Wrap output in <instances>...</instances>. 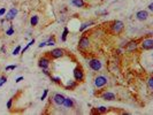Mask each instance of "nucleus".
I'll list each match as a JSON object with an SVG mask.
<instances>
[{
  "instance_id": "nucleus-32",
  "label": "nucleus",
  "mask_w": 153,
  "mask_h": 115,
  "mask_svg": "<svg viewBox=\"0 0 153 115\" xmlns=\"http://www.w3.org/2000/svg\"><path fill=\"white\" fill-rule=\"evenodd\" d=\"M44 46H46V42H43L39 44V47H44Z\"/></svg>"
},
{
  "instance_id": "nucleus-16",
  "label": "nucleus",
  "mask_w": 153,
  "mask_h": 115,
  "mask_svg": "<svg viewBox=\"0 0 153 115\" xmlns=\"http://www.w3.org/2000/svg\"><path fill=\"white\" fill-rule=\"evenodd\" d=\"M38 21H39V19H38V16L37 15H33L32 17H31V20H30V23H31V26H35L38 24Z\"/></svg>"
},
{
  "instance_id": "nucleus-9",
  "label": "nucleus",
  "mask_w": 153,
  "mask_h": 115,
  "mask_svg": "<svg viewBox=\"0 0 153 115\" xmlns=\"http://www.w3.org/2000/svg\"><path fill=\"white\" fill-rule=\"evenodd\" d=\"M63 50H61V48H54V50H52V52H51V55H52V58H54V59H58V58H61L62 55H63Z\"/></svg>"
},
{
  "instance_id": "nucleus-1",
  "label": "nucleus",
  "mask_w": 153,
  "mask_h": 115,
  "mask_svg": "<svg viewBox=\"0 0 153 115\" xmlns=\"http://www.w3.org/2000/svg\"><path fill=\"white\" fill-rule=\"evenodd\" d=\"M123 28H124V24H123L122 21H114L112 23V26H111V29L114 33H120L123 30Z\"/></svg>"
},
{
  "instance_id": "nucleus-23",
  "label": "nucleus",
  "mask_w": 153,
  "mask_h": 115,
  "mask_svg": "<svg viewBox=\"0 0 153 115\" xmlns=\"http://www.w3.org/2000/svg\"><path fill=\"white\" fill-rule=\"evenodd\" d=\"M6 82H7V77H5V76L0 77V88H1L4 84L6 83Z\"/></svg>"
},
{
  "instance_id": "nucleus-25",
  "label": "nucleus",
  "mask_w": 153,
  "mask_h": 115,
  "mask_svg": "<svg viewBox=\"0 0 153 115\" xmlns=\"http://www.w3.org/2000/svg\"><path fill=\"white\" fill-rule=\"evenodd\" d=\"M16 68H17L16 64H12V66H7L6 70H14V69H16Z\"/></svg>"
},
{
  "instance_id": "nucleus-4",
  "label": "nucleus",
  "mask_w": 153,
  "mask_h": 115,
  "mask_svg": "<svg viewBox=\"0 0 153 115\" xmlns=\"http://www.w3.org/2000/svg\"><path fill=\"white\" fill-rule=\"evenodd\" d=\"M89 46H90V40H89V38L83 36V37L80 39L78 47H80V48H82V50H85V48H87Z\"/></svg>"
},
{
  "instance_id": "nucleus-19",
  "label": "nucleus",
  "mask_w": 153,
  "mask_h": 115,
  "mask_svg": "<svg viewBox=\"0 0 153 115\" xmlns=\"http://www.w3.org/2000/svg\"><path fill=\"white\" fill-rule=\"evenodd\" d=\"M53 45H55V39H54V37H51L46 42V46H53Z\"/></svg>"
},
{
  "instance_id": "nucleus-24",
  "label": "nucleus",
  "mask_w": 153,
  "mask_h": 115,
  "mask_svg": "<svg viewBox=\"0 0 153 115\" xmlns=\"http://www.w3.org/2000/svg\"><path fill=\"white\" fill-rule=\"evenodd\" d=\"M13 33H14V28H13V26H10V28H9V29L6 31V35H7V36H12Z\"/></svg>"
},
{
  "instance_id": "nucleus-20",
  "label": "nucleus",
  "mask_w": 153,
  "mask_h": 115,
  "mask_svg": "<svg viewBox=\"0 0 153 115\" xmlns=\"http://www.w3.org/2000/svg\"><path fill=\"white\" fill-rule=\"evenodd\" d=\"M32 44H35V39H32V40H31V42H30V43H29V44H28L27 46H26V47H24V48L22 50V53H24V52L27 51L28 48H29V47H30V46H31V45H32Z\"/></svg>"
},
{
  "instance_id": "nucleus-15",
  "label": "nucleus",
  "mask_w": 153,
  "mask_h": 115,
  "mask_svg": "<svg viewBox=\"0 0 153 115\" xmlns=\"http://www.w3.org/2000/svg\"><path fill=\"white\" fill-rule=\"evenodd\" d=\"M71 4H73L75 7H84V0H71Z\"/></svg>"
},
{
  "instance_id": "nucleus-17",
  "label": "nucleus",
  "mask_w": 153,
  "mask_h": 115,
  "mask_svg": "<svg viewBox=\"0 0 153 115\" xmlns=\"http://www.w3.org/2000/svg\"><path fill=\"white\" fill-rule=\"evenodd\" d=\"M91 24H93V22H87V23H83V24H82V26H80V31H81V32H82V31H84V30L87 29V26H91Z\"/></svg>"
},
{
  "instance_id": "nucleus-10",
  "label": "nucleus",
  "mask_w": 153,
  "mask_h": 115,
  "mask_svg": "<svg viewBox=\"0 0 153 115\" xmlns=\"http://www.w3.org/2000/svg\"><path fill=\"white\" fill-rule=\"evenodd\" d=\"M136 17H137V20H139V21H145L148 17V13H147L146 10H139L138 13L136 14Z\"/></svg>"
},
{
  "instance_id": "nucleus-18",
  "label": "nucleus",
  "mask_w": 153,
  "mask_h": 115,
  "mask_svg": "<svg viewBox=\"0 0 153 115\" xmlns=\"http://www.w3.org/2000/svg\"><path fill=\"white\" fill-rule=\"evenodd\" d=\"M67 35H68V29L65 28V29H63V32H62V36H61V40H62V42H66Z\"/></svg>"
},
{
  "instance_id": "nucleus-27",
  "label": "nucleus",
  "mask_w": 153,
  "mask_h": 115,
  "mask_svg": "<svg viewBox=\"0 0 153 115\" xmlns=\"http://www.w3.org/2000/svg\"><path fill=\"white\" fill-rule=\"evenodd\" d=\"M12 104H13V99L10 98V99L8 100V102H7V108H8V109L12 108Z\"/></svg>"
},
{
  "instance_id": "nucleus-33",
  "label": "nucleus",
  "mask_w": 153,
  "mask_h": 115,
  "mask_svg": "<svg viewBox=\"0 0 153 115\" xmlns=\"http://www.w3.org/2000/svg\"><path fill=\"white\" fill-rule=\"evenodd\" d=\"M148 9H151V10L153 9V2H151V4L148 5Z\"/></svg>"
},
{
  "instance_id": "nucleus-22",
  "label": "nucleus",
  "mask_w": 153,
  "mask_h": 115,
  "mask_svg": "<svg viewBox=\"0 0 153 115\" xmlns=\"http://www.w3.org/2000/svg\"><path fill=\"white\" fill-rule=\"evenodd\" d=\"M147 85H148V89L150 90H153V78L152 77L147 81Z\"/></svg>"
},
{
  "instance_id": "nucleus-7",
  "label": "nucleus",
  "mask_w": 153,
  "mask_h": 115,
  "mask_svg": "<svg viewBox=\"0 0 153 115\" xmlns=\"http://www.w3.org/2000/svg\"><path fill=\"white\" fill-rule=\"evenodd\" d=\"M142 47H143L144 50H152L153 48V39L152 38L145 39V40L142 43Z\"/></svg>"
},
{
  "instance_id": "nucleus-6",
  "label": "nucleus",
  "mask_w": 153,
  "mask_h": 115,
  "mask_svg": "<svg viewBox=\"0 0 153 115\" xmlns=\"http://www.w3.org/2000/svg\"><path fill=\"white\" fill-rule=\"evenodd\" d=\"M74 77H75V79L76 81H83V78H84V74H83V71L81 68H75V70H74Z\"/></svg>"
},
{
  "instance_id": "nucleus-26",
  "label": "nucleus",
  "mask_w": 153,
  "mask_h": 115,
  "mask_svg": "<svg viewBox=\"0 0 153 115\" xmlns=\"http://www.w3.org/2000/svg\"><path fill=\"white\" fill-rule=\"evenodd\" d=\"M98 110H99L100 113H106V112H107V108L105 107V106H100L99 108H98Z\"/></svg>"
},
{
  "instance_id": "nucleus-3",
  "label": "nucleus",
  "mask_w": 153,
  "mask_h": 115,
  "mask_svg": "<svg viewBox=\"0 0 153 115\" xmlns=\"http://www.w3.org/2000/svg\"><path fill=\"white\" fill-rule=\"evenodd\" d=\"M107 84V78L104 76H98L96 77V79H94V85L97 86V88H102L104 85H106Z\"/></svg>"
},
{
  "instance_id": "nucleus-8",
  "label": "nucleus",
  "mask_w": 153,
  "mask_h": 115,
  "mask_svg": "<svg viewBox=\"0 0 153 115\" xmlns=\"http://www.w3.org/2000/svg\"><path fill=\"white\" fill-rule=\"evenodd\" d=\"M63 100H65V96H62L61 93H56V94H54V97H53V101L55 102L56 105L61 106V105L63 104Z\"/></svg>"
},
{
  "instance_id": "nucleus-28",
  "label": "nucleus",
  "mask_w": 153,
  "mask_h": 115,
  "mask_svg": "<svg viewBox=\"0 0 153 115\" xmlns=\"http://www.w3.org/2000/svg\"><path fill=\"white\" fill-rule=\"evenodd\" d=\"M47 93H48V90H44V93H43V96H41V98H40V99H41V100H44V99H45V98H46V96H47Z\"/></svg>"
},
{
  "instance_id": "nucleus-29",
  "label": "nucleus",
  "mask_w": 153,
  "mask_h": 115,
  "mask_svg": "<svg viewBox=\"0 0 153 115\" xmlns=\"http://www.w3.org/2000/svg\"><path fill=\"white\" fill-rule=\"evenodd\" d=\"M52 79H53L54 82H56V83H60V78L59 77H51Z\"/></svg>"
},
{
  "instance_id": "nucleus-5",
  "label": "nucleus",
  "mask_w": 153,
  "mask_h": 115,
  "mask_svg": "<svg viewBox=\"0 0 153 115\" xmlns=\"http://www.w3.org/2000/svg\"><path fill=\"white\" fill-rule=\"evenodd\" d=\"M38 66L41 69H47L50 66V60L47 58H40L39 61H38Z\"/></svg>"
},
{
  "instance_id": "nucleus-11",
  "label": "nucleus",
  "mask_w": 153,
  "mask_h": 115,
  "mask_svg": "<svg viewBox=\"0 0 153 115\" xmlns=\"http://www.w3.org/2000/svg\"><path fill=\"white\" fill-rule=\"evenodd\" d=\"M16 15H17V9H16V8H12V9L7 13L6 19L7 20H13V19H15Z\"/></svg>"
},
{
  "instance_id": "nucleus-21",
  "label": "nucleus",
  "mask_w": 153,
  "mask_h": 115,
  "mask_svg": "<svg viewBox=\"0 0 153 115\" xmlns=\"http://www.w3.org/2000/svg\"><path fill=\"white\" fill-rule=\"evenodd\" d=\"M21 52V46L19 45V46H16V48L13 51V55H17V54H20Z\"/></svg>"
},
{
  "instance_id": "nucleus-31",
  "label": "nucleus",
  "mask_w": 153,
  "mask_h": 115,
  "mask_svg": "<svg viewBox=\"0 0 153 115\" xmlns=\"http://www.w3.org/2000/svg\"><path fill=\"white\" fill-rule=\"evenodd\" d=\"M22 79H23V76H20L19 78H16V81H15V82H16V83H20Z\"/></svg>"
},
{
  "instance_id": "nucleus-2",
  "label": "nucleus",
  "mask_w": 153,
  "mask_h": 115,
  "mask_svg": "<svg viewBox=\"0 0 153 115\" xmlns=\"http://www.w3.org/2000/svg\"><path fill=\"white\" fill-rule=\"evenodd\" d=\"M89 64H90L91 69H93V70H96V71L100 70V69H101V67H102L101 62H100L99 60H97V59H92V60H90Z\"/></svg>"
},
{
  "instance_id": "nucleus-13",
  "label": "nucleus",
  "mask_w": 153,
  "mask_h": 115,
  "mask_svg": "<svg viewBox=\"0 0 153 115\" xmlns=\"http://www.w3.org/2000/svg\"><path fill=\"white\" fill-rule=\"evenodd\" d=\"M65 107H67V108H70V107H73L74 106V101L71 98H66L65 97V100H63V104H62Z\"/></svg>"
},
{
  "instance_id": "nucleus-12",
  "label": "nucleus",
  "mask_w": 153,
  "mask_h": 115,
  "mask_svg": "<svg viewBox=\"0 0 153 115\" xmlns=\"http://www.w3.org/2000/svg\"><path fill=\"white\" fill-rule=\"evenodd\" d=\"M102 98L105 100H108V101H112V100H115V94L112 93V92H105L102 94Z\"/></svg>"
},
{
  "instance_id": "nucleus-30",
  "label": "nucleus",
  "mask_w": 153,
  "mask_h": 115,
  "mask_svg": "<svg viewBox=\"0 0 153 115\" xmlns=\"http://www.w3.org/2000/svg\"><path fill=\"white\" fill-rule=\"evenodd\" d=\"M5 13H6V9H5V8H1V9H0V16H2Z\"/></svg>"
},
{
  "instance_id": "nucleus-14",
  "label": "nucleus",
  "mask_w": 153,
  "mask_h": 115,
  "mask_svg": "<svg viewBox=\"0 0 153 115\" xmlns=\"http://www.w3.org/2000/svg\"><path fill=\"white\" fill-rule=\"evenodd\" d=\"M137 48V43L136 42H130L129 44L127 45V51L128 52H133Z\"/></svg>"
}]
</instances>
